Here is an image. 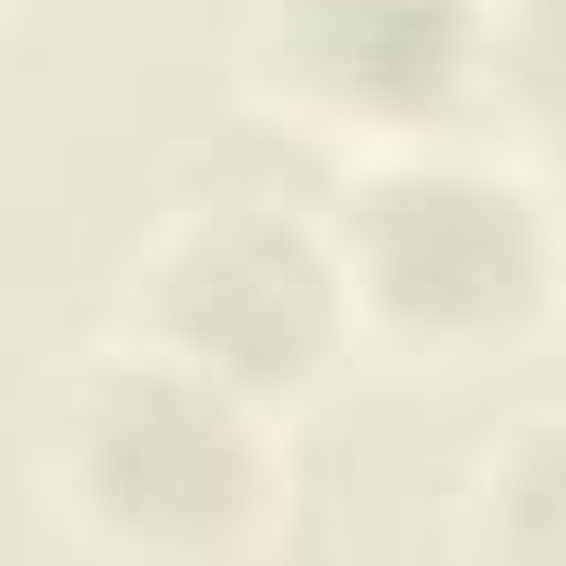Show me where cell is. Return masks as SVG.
I'll use <instances>...</instances> for the list:
<instances>
[{
  "label": "cell",
  "instance_id": "cell-6",
  "mask_svg": "<svg viewBox=\"0 0 566 566\" xmlns=\"http://www.w3.org/2000/svg\"><path fill=\"white\" fill-rule=\"evenodd\" d=\"M486 124L522 159H566V0L486 9Z\"/></svg>",
  "mask_w": 566,
  "mask_h": 566
},
{
  "label": "cell",
  "instance_id": "cell-3",
  "mask_svg": "<svg viewBox=\"0 0 566 566\" xmlns=\"http://www.w3.org/2000/svg\"><path fill=\"white\" fill-rule=\"evenodd\" d=\"M115 327L283 424L318 407L363 354L327 212L265 186L159 203L115 265Z\"/></svg>",
  "mask_w": 566,
  "mask_h": 566
},
{
  "label": "cell",
  "instance_id": "cell-1",
  "mask_svg": "<svg viewBox=\"0 0 566 566\" xmlns=\"http://www.w3.org/2000/svg\"><path fill=\"white\" fill-rule=\"evenodd\" d=\"M27 469L88 566H265L292 522V424L124 327L44 371Z\"/></svg>",
  "mask_w": 566,
  "mask_h": 566
},
{
  "label": "cell",
  "instance_id": "cell-8",
  "mask_svg": "<svg viewBox=\"0 0 566 566\" xmlns=\"http://www.w3.org/2000/svg\"><path fill=\"white\" fill-rule=\"evenodd\" d=\"M9 9H18V0H0V27H9Z\"/></svg>",
  "mask_w": 566,
  "mask_h": 566
},
{
  "label": "cell",
  "instance_id": "cell-2",
  "mask_svg": "<svg viewBox=\"0 0 566 566\" xmlns=\"http://www.w3.org/2000/svg\"><path fill=\"white\" fill-rule=\"evenodd\" d=\"M318 212L363 354L469 380L557 336L566 203L548 195L539 159L486 133L371 150L327 168Z\"/></svg>",
  "mask_w": 566,
  "mask_h": 566
},
{
  "label": "cell",
  "instance_id": "cell-5",
  "mask_svg": "<svg viewBox=\"0 0 566 566\" xmlns=\"http://www.w3.org/2000/svg\"><path fill=\"white\" fill-rule=\"evenodd\" d=\"M460 566H566V398L513 407L451 486Z\"/></svg>",
  "mask_w": 566,
  "mask_h": 566
},
{
  "label": "cell",
  "instance_id": "cell-7",
  "mask_svg": "<svg viewBox=\"0 0 566 566\" xmlns=\"http://www.w3.org/2000/svg\"><path fill=\"white\" fill-rule=\"evenodd\" d=\"M557 336H566V301H557Z\"/></svg>",
  "mask_w": 566,
  "mask_h": 566
},
{
  "label": "cell",
  "instance_id": "cell-4",
  "mask_svg": "<svg viewBox=\"0 0 566 566\" xmlns=\"http://www.w3.org/2000/svg\"><path fill=\"white\" fill-rule=\"evenodd\" d=\"M495 0H239L230 62L265 124L336 159L486 124Z\"/></svg>",
  "mask_w": 566,
  "mask_h": 566
}]
</instances>
